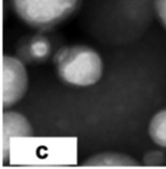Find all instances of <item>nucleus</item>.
Returning <instances> with one entry per match:
<instances>
[{"instance_id":"6e6552de","label":"nucleus","mask_w":166,"mask_h":169,"mask_svg":"<svg viewBox=\"0 0 166 169\" xmlns=\"http://www.w3.org/2000/svg\"><path fill=\"white\" fill-rule=\"evenodd\" d=\"M164 156L159 151H152L147 153L144 157V163L147 166H157L162 163Z\"/></svg>"},{"instance_id":"f257e3e1","label":"nucleus","mask_w":166,"mask_h":169,"mask_svg":"<svg viewBox=\"0 0 166 169\" xmlns=\"http://www.w3.org/2000/svg\"><path fill=\"white\" fill-rule=\"evenodd\" d=\"M55 63L62 80L73 86L93 85L100 80L103 73L100 55L86 46L61 48L55 55Z\"/></svg>"},{"instance_id":"423d86ee","label":"nucleus","mask_w":166,"mask_h":169,"mask_svg":"<svg viewBox=\"0 0 166 169\" xmlns=\"http://www.w3.org/2000/svg\"><path fill=\"white\" fill-rule=\"evenodd\" d=\"M149 133L155 144L166 148V109L159 111L153 117L149 126Z\"/></svg>"},{"instance_id":"f03ea898","label":"nucleus","mask_w":166,"mask_h":169,"mask_svg":"<svg viewBox=\"0 0 166 169\" xmlns=\"http://www.w3.org/2000/svg\"><path fill=\"white\" fill-rule=\"evenodd\" d=\"M82 0H11L17 16L27 25L46 29L59 24L78 10Z\"/></svg>"},{"instance_id":"39448f33","label":"nucleus","mask_w":166,"mask_h":169,"mask_svg":"<svg viewBox=\"0 0 166 169\" xmlns=\"http://www.w3.org/2000/svg\"><path fill=\"white\" fill-rule=\"evenodd\" d=\"M83 165L88 167H136L139 163L126 155L117 153H103L92 156Z\"/></svg>"},{"instance_id":"0eeeda50","label":"nucleus","mask_w":166,"mask_h":169,"mask_svg":"<svg viewBox=\"0 0 166 169\" xmlns=\"http://www.w3.org/2000/svg\"><path fill=\"white\" fill-rule=\"evenodd\" d=\"M154 11L161 24L166 29V0H154Z\"/></svg>"},{"instance_id":"20e7f679","label":"nucleus","mask_w":166,"mask_h":169,"mask_svg":"<svg viewBox=\"0 0 166 169\" xmlns=\"http://www.w3.org/2000/svg\"><path fill=\"white\" fill-rule=\"evenodd\" d=\"M33 130L25 117L15 111H5L3 114V161L10 157V139L12 137H31Z\"/></svg>"},{"instance_id":"7ed1b4c3","label":"nucleus","mask_w":166,"mask_h":169,"mask_svg":"<svg viewBox=\"0 0 166 169\" xmlns=\"http://www.w3.org/2000/svg\"><path fill=\"white\" fill-rule=\"evenodd\" d=\"M28 85V76L25 66L20 60L12 56L3 57L2 105L7 109L20 101L25 95Z\"/></svg>"}]
</instances>
